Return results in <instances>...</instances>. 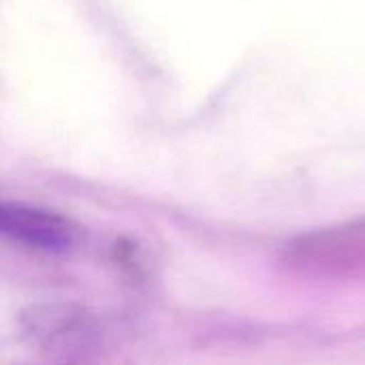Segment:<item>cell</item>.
Returning a JSON list of instances; mask_svg holds the SVG:
<instances>
[{
	"label": "cell",
	"instance_id": "cell-1",
	"mask_svg": "<svg viewBox=\"0 0 365 365\" xmlns=\"http://www.w3.org/2000/svg\"><path fill=\"white\" fill-rule=\"evenodd\" d=\"M282 267L310 280L365 278V218L295 237L280 255Z\"/></svg>",
	"mask_w": 365,
	"mask_h": 365
},
{
	"label": "cell",
	"instance_id": "cell-2",
	"mask_svg": "<svg viewBox=\"0 0 365 365\" xmlns=\"http://www.w3.org/2000/svg\"><path fill=\"white\" fill-rule=\"evenodd\" d=\"M0 237L28 248L60 252L75 242V227L47 210L0 201Z\"/></svg>",
	"mask_w": 365,
	"mask_h": 365
}]
</instances>
